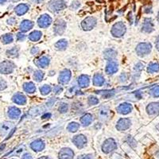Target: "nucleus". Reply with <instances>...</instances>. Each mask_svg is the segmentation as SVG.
I'll return each mask as SVG.
<instances>
[{
  "instance_id": "obj_40",
  "label": "nucleus",
  "mask_w": 159,
  "mask_h": 159,
  "mask_svg": "<svg viewBox=\"0 0 159 159\" xmlns=\"http://www.w3.org/2000/svg\"><path fill=\"white\" fill-rule=\"evenodd\" d=\"M68 106L67 103H61L59 107V108H58V111H59V112L60 113H66L68 111Z\"/></svg>"
},
{
  "instance_id": "obj_28",
  "label": "nucleus",
  "mask_w": 159,
  "mask_h": 159,
  "mask_svg": "<svg viewBox=\"0 0 159 159\" xmlns=\"http://www.w3.org/2000/svg\"><path fill=\"white\" fill-rule=\"evenodd\" d=\"M92 115L91 114H85L83 116L81 117V124L84 126V127H87V126H89L90 124L92 123Z\"/></svg>"
},
{
  "instance_id": "obj_21",
  "label": "nucleus",
  "mask_w": 159,
  "mask_h": 159,
  "mask_svg": "<svg viewBox=\"0 0 159 159\" xmlns=\"http://www.w3.org/2000/svg\"><path fill=\"white\" fill-rule=\"evenodd\" d=\"M29 9H30V7L27 4H18V6L15 7V13L18 16H21V15L25 14L29 11Z\"/></svg>"
},
{
  "instance_id": "obj_63",
  "label": "nucleus",
  "mask_w": 159,
  "mask_h": 159,
  "mask_svg": "<svg viewBox=\"0 0 159 159\" xmlns=\"http://www.w3.org/2000/svg\"><path fill=\"white\" fill-rule=\"evenodd\" d=\"M12 1H13V2H18V0H12Z\"/></svg>"
},
{
  "instance_id": "obj_25",
  "label": "nucleus",
  "mask_w": 159,
  "mask_h": 159,
  "mask_svg": "<svg viewBox=\"0 0 159 159\" xmlns=\"http://www.w3.org/2000/svg\"><path fill=\"white\" fill-rule=\"evenodd\" d=\"M34 27V22L29 20H24L20 24V30L21 32H27Z\"/></svg>"
},
{
  "instance_id": "obj_17",
  "label": "nucleus",
  "mask_w": 159,
  "mask_h": 159,
  "mask_svg": "<svg viewBox=\"0 0 159 159\" xmlns=\"http://www.w3.org/2000/svg\"><path fill=\"white\" fill-rule=\"evenodd\" d=\"M118 67H119L118 63L115 62V61H114V60H111V61H109L108 64H107L105 71H106V72L107 74H114L118 71Z\"/></svg>"
},
{
  "instance_id": "obj_31",
  "label": "nucleus",
  "mask_w": 159,
  "mask_h": 159,
  "mask_svg": "<svg viewBox=\"0 0 159 159\" xmlns=\"http://www.w3.org/2000/svg\"><path fill=\"white\" fill-rule=\"evenodd\" d=\"M96 94L102 95L103 98L107 99L110 97H112L115 95V90H102V91H96Z\"/></svg>"
},
{
  "instance_id": "obj_14",
  "label": "nucleus",
  "mask_w": 159,
  "mask_h": 159,
  "mask_svg": "<svg viewBox=\"0 0 159 159\" xmlns=\"http://www.w3.org/2000/svg\"><path fill=\"white\" fill-rule=\"evenodd\" d=\"M45 142L42 139H36L35 141H34L30 144V147L31 149L35 151V152H40L45 149Z\"/></svg>"
},
{
  "instance_id": "obj_33",
  "label": "nucleus",
  "mask_w": 159,
  "mask_h": 159,
  "mask_svg": "<svg viewBox=\"0 0 159 159\" xmlns=\"http://www.w3.org/2000/svg\"><path fill=\"white\" fill-rule=\"evenodd\" d=\"M79 128H80V124L76 123V122H72V123H70L68 125L67 130L69 132L74 133V132H76L78 131Z\"/></svg>"
},
{
  "instance_id": "obj_22",
  "label": "nucleus",
  "mask_w": 159,
  "mask_h": 159,
  "mask_svg": "<svg viewBox=\"0 0 159 159\" xmlns=\"http://www.w3.org/2000/svg\"><path fill=\"white\" fill-rule=\"evenodd\" d=\"M35 63L38 67L45 68L50 64V58L48 57H46V56H43L36 60Z\"/></svg>"
},
{
  "instance_id": "obj_24",
  "label": "nucleus",
  "mask_w": 159,
  "mask_h": 159,
  "mask_svg": "<svg viewBox=\"0 0 159 159\" xmlns=\"http://www.w3.org/2000/svg\"><path fill=\"white\" fill-rule=\"evenodd\" d=\"M111 115H112L111 111H110L107 107H102L101 109L99 110V118L103 121H106L107 119H109Z\"/></svg>"
},
{
  "instance_id": "obj_44",
  "label": "nucleus",
  "mask_w": 159,
  "mask_h": 159,
  "mask_svg": "<svg viewBox=\"0 0 159 159\" xmlns=\"http://www.w3.org/2000/svg\"><path fill=\"white\" fill-rule=\"evenodd\" d=\"M62 92H63V88L60 87V86L57 85V86H55V87L53 88V92H54L56 95H59V94H60Z\"/></svg>"
},
{
  "instance_id": "obj_13",
  "label": "nucleus",
  "mask_w": 159,
  "mask_h": 159,
  "mask_svg": "<svg viewBox=\"0 0 159 159\" xmlns=\"http://www.w3.org/2000/svg\"><path fill=\"white\" fill-rule=\"evenodd\" d=\"M117 111L122 115H127L132 111V105L129 103H123L116 108Z\"/></svg>"
},
{
  "instance_id": "obj_23",
  "label": "nucleus",
  "mask_w": 159,
  "mask_h": 159,
  "mask_svg": "<svg viewBox=\"0 0 159 159\" xmlns=\"http://www.w3.org/2000/svg\"><path fill=\"white\" fill-rule=\"evenodd\" d=\"M90 84V79L87 75H81L78 78V85L81 88H87Z\"/></svg>"
},
{
  "instance_id": "obj_64",
  "label": "nucleus",
  "mask_w": 159,
  "mask_h": 159,
  "mask_svg": "<svg viewBox=\"0 0 159 159\" xmlns=\"http://www.w3.org/2000/svg\"><path fill=\"white\" fill-rule=\"evenodd\" d=\"M13 159H14V158H13Z\"/></svg>"
},
{
  "instance_id": "obj_1",
  "label": "nucleus",
  "mask_w": 159,
  "mask_h": 159,
  "mask_svg": "<svg viewBox=\"0 0 159 159\" xmlns=\"http://www.w3.org/2000/svg\"><path fill=\"white\" fill-rule=\"evenodd\" d=\"M66 3L64 0H50L48 3V8L51 12L57 13L66 8Z\"/></svg>"
},
{
  "instance_id": "obj_20",
  "label": "nucleus",
  "mask_w": 159,
  "mask_h": 159,
  "mask_svg": "<svg viewBox=\"0 0 159 159\" xmlns=\"http://www.w3.org/2000/svg\"><path fill=\"white\" fill-rule=\"evenodd\" d=\"M21 115V111L16 107H11L8 109V116L11 118V119H16Z\"/></svg>"
},
{
  "instance_id": "obj_29",
  "label": "nucleus",
  "mask_w": 159,
  "mask_h": 159,
  "mask_svg": "<svg viewBox=\"0 0 159 159\" xmlns=\"http://www.w3.org/2000/svg\"><path fill=\"white\" fill-rule=\"evenodd\" d=\"M23 89L27 93H34L36 91V87L34 83L32 82H26L23 85Z\"/></svg>"
},
{
  "instance_id": "obj_36",
  "label": "nucleus",
  "mask_w": 159,
  "mask_h": 159,
  "mask_svg": "<svg viewBox=\"0 0 159 159\" xmlns=\"http://www.w3.org/2000/svg\"><path fill=\"white\" fill-rule=\"evenodd\" d=\"M18 47H13L11 50H7V55L10 57H16L18 56Z\"/></svg>"
},
{
  "instance_id": "obj_57",
  "label": "nucleus",
  "mask_w": 159,
  "mask_h": 159,
  "mask_svg": "<svg viewBox=\"0 0 159 159\" xmlns=\"http://www.w3.org/2000/svg\"><path fill=\"white\" fill-rule=\"evenodd\" d=\"M135 95H136V97H137L138 99H141L142 98L141 92H136V94H135Z\"/></svg>"
},
{
  "instance_id": "obj_48",
  "label": "nucleus",
  "mask_w": 159,
  "mask_h": 159,
  "mask_svg": "<svg viewBox=\"0 0 159 159\" xmlns=\"http://www.w3.org/2000/svg\"><path fill=\"white\" fill-rule=\"evenodd\" d=\"M25 38V35L22 33V32H20V33H18V34H17V40L18 41H23L24 39Z\"/></svg>"
},
{
  "instance_id": "obj_9",
  "label": "nucleus",
  "mask_w": 159,
  "mask_h": 159,
  "mask_svg": "<svg viewBox=\"0 0 159 159\" xmlns=\"http://www.w3.org/2000/svg\"><path fill=\"white\" fill-rule=\"evenodd\" d=\"M131 125V121L130 119L127 118H123L118 121L116 125V129L119 131H124L130 128Z\"/></svg>"
},
{
  "instance_id": "obj_46",
  "label": "nucleus",
  "mask_w": 159,
  "mask_h": 159,
  "mask_svg": "<svg viewBox=\"0 0 159 159\" xmlns=\"http://www.w3.org/2000/svg\"><path fill=\"white\" fill-rule=\"evenodd\" d=\"M56 100H57V99L56 98H50L48 101H47V103H46V104H47V107H52L54 104V103L56 102Z\"/></svg>"
},
{
  "instance_id": "obj_41",
  "label": "nucleus",
  "mask_w": 159,
  "mask_h": 159,
  "mask_svg": "<svg viewBox=\"0 0 159 159\" xmlns=\"http://www.w3.org/2000/svg\"><path fill=\"white\" fill-rule=\"evenodd\" d=\"M80 7H81V2L79 0H73L72 4H71L70 8L71 10L75 11V10H77Z\"/></svg>"
},
{
  "instance_id": "obj_47",
  "label": "nucleus",
  "mask_w": 159,
  "mask_h": 159,
  "mask_svg": "<svg viewBox=\"0 0 159 159\" xmlns=\"http://www.w3.org/2000/svg\"><path fill=\"white\" fill-rule=\"evenodd\" d=\"M77 159H93V156L92 154H83L79 156Z\"/></svg>"
},
{
  "instance_id": "obj_53",
  "label": "nucleus",
  "mask_w": 159,
  "mask_h": 159,
  "mask_svg": "<svg viewBox=\"0 0 159 159\" xmlns=\"http://www.w3.org/2000/svg\"><path fill=\"white\" fill-rule=\"evenodd\" d=\"M39 52V49L38 47H34L31 50V53L32 54H37Z\"/></svg>"
},
{
  "instance_id": "obj_60",
  "label": "nucleus",
  "mask_w": 159,
  "mask_h": 159,
  "mask_svg": "<svg viewBox=\"0 0 159 159\" xmlns=\"http://www.w3.org/2000/svg\"><path fill=\"white\" fill-rule=\"evenodd\" d=\"M7 0H0V4H3L4 3H6Z\"/></svg>"
},
{
  "instance_id": "obj_27",
  "label": "nucleus",
  "mask_w": 159,
  "mask_h": 159,
  "mask_svg": "<svg viewBox=\"0 0 159 159\" xmlns=\"http://www.w3.org/2000/svg\"><path fill=\"white\" fill-rule=\"evenodd\" d=\"M117 56V52L115 50H111V49H108L104 51V58L106 60L111 61L112 60H114Z\"/></svg>"
},
{
  "instance_id": "obj_8",
  "label": "nucleus",
  "mask_w": 159,
  "mask_h": 159,
  "mask_svg": "<svg viewBox=\"0 0 159 159\" xmlns=\"http://www.w3.org/2000/svg\"><path fill=\"white\" fill-rule=\"evenodd\" d=\"M52 23V18L48 14H42L38 19V24L41 28H47Z\"/></svg>"
},
{
  "instance_id": "obj_15",
  "label": "nucleus",
  "mask_w": 159,
  "mask_h": 159,
  "mask_svg": "<svg viewBox=\"0 0 159 159\" xmlns=\"http://www.w3.org/2000/svg\"><path fill=\"white\" fill-rule=\"evenodd\" d=\"M153 30H154V23L152 19L149 18H145L142 27V31L149 34V33H151Z\"/></svg>"
},
{
  "instance_id": "obj_61",
  "label": "nucleus",
  "mask_w": 159,
  "mask_h": 159,
  "mask_svg": "<svg viewBox=\"0 0 159 159\" xmlns=\"http://www.w3.org/2000/svg\"><path fill=\"white\" fill-rule=\"evenodd\" d=\"M5 148V144L4 145H2L1 146V147H0V150H3V149Z\"/></svg>"
},
{
  "instance_id": "obj_37",
  "label": "nucleus",
  "mask_w": 159,
  "mask_h": 159,
  "mask_svg": "<svg viewBox=\"0 0 159 159\" xmlns=\"http://www.w3.org/2000/svg\"><path fill=\"white\" fill-rule=\"evenodd\" d=\"M13 40H14V38L11 34H7L2 37V42L3 44H10L13 42Z\"/></svg>"
},
{
  "instance_id": "obj_7",
  "label": "nucleus",
  "mask_w": 159,
  "mask_h": 159,
  "mask_svg": "<svg viewBox=\"0 0 159 159\" xmlns=\"http://www.w3.org/2000/svg\"><path fill=\"white\" fill-rule=\"evenodd\" d=\"M66 28V22L62 19H57L53 25V31L57 35H61Z\"/></svg>"
},
{
  "instance_id": "obj_3",
  "label": "nucleus",
  "mask_w": 159,
  "mask_h": 159,
  "mask_svg": "<svg viewBox=\"0 0 159 159\" xmlns=\"http://www.w3.org/2000/svg\"><path fill=\"white\" fill-rule=\"evenodd\" d=\"M151 50H152V46L150 43H140L136 47V53L139 57H143L150 53Z\"/></svg>"
},
{
  "instance_id": "obj_10",
  "label": "nucleus",
  "mask_w": 159,
  "mask_h": 159,
  "mask_svg": "<svg viewBox=\"0 0 159 159\" xmlns=\"http://www.w3.org/2000/svg\"><path fill=\"white\" fill-rule=\"evenodd\" d=\"M71 76H72L71 71L69 69H64L63 71L60 72L58 81L61 85H67L70 81Z\"/></svg>"
},
{
  "instance_id": "obj_50",
  "label": "nucleus",
  "mask_w": 159,
  "mask_h": 159,
  "mask_svg": "<svg viewBox=\"0 0 159 159\" xmlns=\"http://www.w3.org/2000/svg\"><path fill=\"white\" fill-rule=\"evenodd\" d=\"M7 88V83L5 81L0 79V90H3Z\"/></svg>"
},
{
  "instance_id": "obj_6",
  "label": "nucleus",
  "mask_w": 159,
  "mask_h": 159,
  "mask_svg": "<svg viewBox=\"0 0 159 159\" xmlns=\"http://www.w3.org/2000/svg\"><path fill=\"white\" fill-rule=\"evenodd\" d=\"M96 18L94 17H88L86 18L82 21L81 26L84 30H91L92 29H93L96 25Z\"/></svg>"
},
{
  "instance_id": "obj_51",
  "label": "nucleus",
  "mask_w": 159,
  "mask_h": 159,
  "mask_svg": "<svg viewBox=\"0 0 159 159\" xmlns=\"http://www.w3.org/2000/svg\"><path fill=\"white\" fill-rule=\"evenodd\" d=\"M21 159H33V157H32L30 154L26 153V154H25L24 155L21 157Z\"/></svg>"
},
{
  "instance_id": "obj_34",
  "label": "nucleus",
  "mask_w": 159,
  "mask_h": 159,
  "mask_svg": "<svg viewBox=\"0 0 159 159\" xmlns=\"http://www.w3.org/2000/svg\"><path fill=\"white\" fill-rule=\"evenodd\" d=\"M159 71V64L158 63H151L149 64L147 68V72L150 73L157 72Z\"/></svg>"
},
{
  "instance_id": "obj_18",
  "label": "nucleus",
  "mask_w": 159,
  "mask_h": 159,
  "mask_svg": "<svg viewBox=\"0 0 159 159\" xmlns=\"http://www.w3.org/2000/svg\"><path fill=\"white\" fill-rule=\"evenodd\" d=\"M146 111L149 115H154L159 112V103H150L146 107Z\"/></svg>"
},
{
  "instance_id": "obj_39",
  "label": "nucleus",
  "mask_w": 159,
  "mask_h": 159,
  "mask_svg": "<svg viewBox=\"0 0 159 159\" xmlns=\"http://www.w3.org/2000/svg\"><path fill=\"white\" fill-rule=\"evenodd\" d=\"M150 93L154 97H159V85L154 86V88L150 89Z\"/></svg>"
},
{
  "instance_id": "obj_30",
  "label": "nucleus",
  "mask_w": 159,
  "mask_h": 159,
  "mask_svg": "<svg viewBox=\"0 0 159 159\" xmlns=\"http://www.w3.org/2000/svg\"><path fill=\"white\" fill-rule=\"evenodd\" d=\"M42 36V33L41 31H38V30H34L32 33L30 34L29 35V39L32 41V42H38L39 41L41 38Z\"/></svg>"
},
{
  "instance_id": "obj_11",
  "label": "nucleus",
  "mask_w": 159,
  "mask_h": 159,
  "mask_svg": "<svg viewBox=\"0 0 159 159\" xmlns=\"http://www.w3.org/2000/svg\"><path fill=\"white\" fill-rule=\"evenodd\" d=\"M72 142L79 149L83 148L87 143V138L84 134H78L72 138Z\"/></svg>"
},
{
  "instance_id": "obj_55",
  "label": "nucleus",
  "mask_w": 159,
  "mask_h": 159,
  "mask_svg": "<svg viewBox=\"0 0 159 159\" xmlns=\"http://www.w3.org/2000/svg\"><path fill=\"white\" fill-rule=\"evenodd\" d=\"M15 130H16V128H15V127H14V128H13V129H12V130L11 131V133H9V134H8V137H7L6 139H8V138H11V136H12V134L14 133V131H15Z\"/></svg>"
},
{
  "instance_id": "obj_45",
  "label": "nucleus",
  "mask_w": 159,
  "mask_h": 159,
  "mask_svg": "<svg viewBox=\"0 0 159 159\" xmlns=\"http://www.w3.org/2000/svg\"><path fill=\"white\" fill-rule=\"evenodd\" d=\"M127 142H128L132 147H134V146H136V142L134 141V138H132L131 136H130V135L127 136Z\"/></svg>"
},
{
  "instance_id": "obj_58",
  "label": "nucleus",
  "mask_w": 159,
  "mask_h": 159,
  "mask_svg": "<svg viewBox=\"0 0 159 159\" xmlns=\"http://www.w3.org/2000/svg\"><path fill=\"white\" fill-rule=\"evenodd\" d=\"M34 3H37V4H40L42 3L44 0H32Z\"/></svg>"
},
{
  "instance_id": "obj_4",
  "label": "nucleus",
  "mask_w": 159,
  "mask_h": 159,
  "mask_svg": "<svg viewBox=\"0 0 159 159\" xmlns=\"http://www.w3.org/2000/svg\"><path fill=\"white\" fill-rule=\"evenodd\" d=\"M117 148L116 142L114 140L113 138H108L106 141L103 142L102 146L103 152L105 154H109V153L114 151Z\"/></svg>"
},
{
  "instance_id": "obj_5",
  "label": "nucleus",
  "mask_w": 159,
  "mask_h": 159,
  "mask_svg": "<svg viewBox=\"0 0 159 159\" xmlns=\"http://www.w3.org/2000/svg\"><path fill=\"white\" fill-rule=\"evenodd\" d=\"M15 65L11 60H5L0 63V72L3 74H10L13 72Z\"/></svg>"
},
{
  "instance_id": "obj_19",
  "label": "nucleus",
  "mask_w": 159,
  "mask_h": 159,
  "mask_svg": "<svg viewBox=\"0 0 159 159\" xmlns=\"http://www.w3.org/2000/svg\"><path fill=\"white\" fill-rule=\"evenodd\" d=\"M13 123L11 122H4L0 126V133L3 136H5L6 134L12 130Z\"/></svg>"
},
{
  "instance_id": "obj_2",
  "label": "nucleus",
  "mask_w": 159,
  "mask_h": 159,
  "mask_svg": "<svg viewBox=\"0 0 159 159\" xmlns=\"http://www.w3.org/2000/svg\"><path fill=\"white\" fill-rule=\"evenodd\" d=\"M126 31H127V28H126L125 24L122 21H119V22H116L115 24H114L111 30V33L115 38H121L125 34Z\"/></svg>"
},
{
  "instance_id": "obj_54",
  "label": "nucleus",
  "mask_w": 159,
  "mask_h": 159,
  "mask_svg": "<svg viewBox=\"0 0 159 159\" xmlns=\"http://www.w3.org/2000/svg\"><path fill=\"white\" fill-rule=\"evenodd\" d=\"M50 117H51V114L50 113H46V114H45L44 115H42V118L43 119H50Z\"/></svg>"
},
{
  "instance_id": "obj_43",
  "label": "nucleus",
  "mask_w": 159,
  "mask_h": 159,
  "mask_svg": "<svg viewBox=\"0 0 159 159\" xmlns=\"http://www.w3.org/2000/svg\"><path fill=\"white\" fill-rule=\"evenodd\" d=\"M97 103H99L98 98H96L95 96H93V95H90L89 97V104H90V105H95Z\"/></svg>"
},
{
  "instance_id": "obj_35",
  "label": "nucleus",
  "mask_w": 159,
  "mask_h": 159,
  "mask_svg": "<svg viewBox=\"0 0 159 159\" xmlns=\"http://www.w3.org/2000/svg\"><path fill=\"white\" fill-rule=\"evenodd\" d=\"M44 76H45V73L43 72L42 71L37 70L35 71L34 73V79L37 82H40L43 80Z\"/></svg>"
},
{
  "instance_id": "obj_42",
  "label": "nucleus",
  "mask_w": 159,
  "mask_h": 159,
  "mask_svg": "<svg viewBox=\"0 0 159 159\" xmlns=\"http://www.w3.org/2000/svg\"><path fill=\"white\" fill-rule=\"evenodd\" d=\"M42 110L40 109L39 107H33L32 109L30 110V115H31L32 116H36V115H38L41 113Z\"/></svg>"
},
{
  "instance_id": "obj_56",
  "label": "nucleus",
  "mask_w": 159,
  "mask_h": 159,
  "mask_svg": "<svg viewBox=\"0 0 159 159\" xmlns=\"http://www.w3.org/2000/svg\"><path fill=\"white\" fill-rule=\"evenodd\" d=\"M155 46H156V48H157V50L159 51V36L157 38V39H156Z\"/></svg>"
},
{
  "instance_id": "obj_32",
  "label": "nucleus",
  "mask_w": 159,
  "mask_h": 159,
  "mask_svg": "<svg viewBox=\"0 0 159 159\" xmlns=\"http://www.w3.org/2000/svg\"><path fill=\"white\" fill-rule=\"evenodd\" d=\"M68 46V42L65 39H61L55 44L56 49L58 50H64Z\"/></svg>"
},
{
  "instance_id": "obj_52",
  "label": "nucleus",
  "mask_w": 159,
  "mask_h": 159,
  "mask_svg": "<svg viewBox=\"0 0 159 159\" xmlns=\"http://www.w3.org/2000/svg\"><path fill=\"white\" fill-rule=\"evenodd\" d=\"M7 22H8V24H10V25H14V23L16 22V20H15V18H10V19H8Z\"/></svg>"
},
{
  "instance_id": "obj_38",
  "label": "nucleus",
  "mask_w": 159,
  "mask_h": 159,
  "mask_svg": "<svg viewBox=\"0 0 159 159\" xmlns=\"http://www.w3.org/2000/svg\"><path fill=\"white\" fill-rule=\"evenodd\" d=\"M51 87H50V85H45L42 86L41 88H40V92H41V94L43 95H48V94H50V92H51Z\"/></svg>"
},
{
  "instance_id": "obj_12",
  "label": "nucleus",
  "mask_w": 159,
  "mask_h": 159,
  "mask_svg": "<svg viewBox=\"0 0 159 159\" xmlns=\"http://www.w3.org/2000/svg\"><path fill=\"white\" fill-rule=\"evenodd\" d=\"M59 159H73L74 152L70 148H63L58 154Z\"/></svg>"
},
{
  "instance_id": "obj_49",
  "label": "nucleus",
  "mask_w": 159,
  "mask_h": 159,
  "mask_svg": "<svg viewBox=\"0 0 159 159\" xmlns=\"http://www.w3.org/2000/svg\"><path fill=\"white\" fill-rule=\"evenodd\" d=\"M143 68H144V65L139 62V63H138L135 65V71H137V72H141V71L143 69Z\"/></svg>"
},
{
  "instance_id": "obj_62",
  "label": "nucleus",
  "mask_w": 159,
  "mask_h": 159,
  "mask_svg": "<svg viewBox=\"0 0 159 159\" xmlns=\"http://www.w3.org/2000/svg\"><path fill=\"white\" fill-rule=\"evenodd\" d=\"M158 21L159 22V12H158Z\"/></svg>"
},
{
  "instance_id": "obj_26",
  "label": "nucleus",
  "mask_w": 159,
  "mask_h": 159,
  "mask_svg": "<svg viewBox=\"0 0 159 159\" xmlns=\"http://www.w3.org/2000/svg\"><path fill=\"white\" fill-rule=\"evenodd\" d=\"M105 82V80L103 76L102 75L99 74V73H96L94 75V77H93V85L97 87H100L102 86Z\"/></svg>"
},
{
  "instance_id": "obj_16",
  "label": "nucleus",
  "mask_w": 159,
  "mask_h": 159,
  "mask_svg": "<svg viewBox=\"0 0 159 159\" xmlns=\"http://www.w3.org/2000/svg\"><path fill=\"white\" fill-rule=\"evenodd\" d=\"M12 100L14 103L18 105H25L26 103V97L21 93H16L15 95H14Z\"/></svg>"
},
{
  "instance_id": "obj_59",
  "label": "nucleus",
  "mask_w": 159,
  "mask_h": 159,
  "mask_svg": "<svg viewBox=\"0 0 159 159\" xmlns=\"http://www.w3.org/2000/svg\"><path fill=\"white\" fill-rule=\"evenodd\" d=\"M38 159H50V157H48V156H42V157L39 158Z\"/></svg>"
}]
</instances>
